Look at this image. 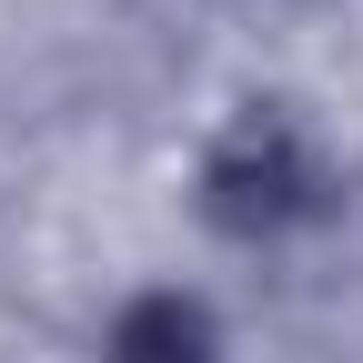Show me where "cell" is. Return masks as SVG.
Segmentation results:
<instances>
[{
  "instance_id": "6da1fadb",
  "label": "cell",
  "mask_w": 363,
  "mask_h": 363,
  "mask_svg": "<svg viewBox=\"0 0 363 363\" xmlns=\"http://www.w3.org/2000/svg\"><path fill=\"white\" fill-rule=\"evenodd\" d=\"M303 192H313V172H303V152L283 131H242V142L212 162L222 222H283V212H303Z\"/></svg>"
},
{
  "instance_id": "7a4b0ae2",
  "label": "cell",
  "mask_w": 363,
  "mask_h": 363,
  "mask_svg": "<svg viewBox=\"0 0 363 363\" xmlns=\"http://www.w3.org/2000/svg\"><path fill=\"white\" fill-rule=\"evenodd\" d=\"M121 363H202V313L142 303V313L121 323Z\"/></svg>"
}]
</instances>
